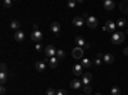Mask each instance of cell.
Listing matches in <instances>:
<instances>
[{
	"mask_svg": "<svg viewBox=\"0 0 128 95\" xmlns=\"http://www.w3.org/2000/svg\"><path fill=\"white\" fill-rule=\"evenodd\" d=\"M126 39V35L122 32V31H115V32L112 35V43L114 45H118V44H122Z\"/></svg>",
	"mask_w": 128,
	"mask_h": 95,
	"instance_id": "obj_1",
	"label": "cell"
},
{
	"mask_svg": "<svg viewBox=\"0 0 128 95\" xmlns=\"http://www.w3.org/2000/svg\"><path fill=\"white\" fill-rule=\"evenodd\" d=\"M83 54H84V49L83 48H74L72 50V57L74 59H83Z\"/></svg>",
	"mask_w": 128,
	"mask_h": 95,
	"instance_id": "obj_2",
	"label": "cell"
},
{
	"mask_svg": "<svg viewBox=\"0 0 128 95\" xmlns=\"http://www.w3.org/2000/svg\"><path fill=\"white\" fill-rule=\"evenodd\" d=\"M115 27H116V23H114L113 21H106L105 25H104V27H102V30L114 34V32H115Z\"/></svg>",
	"mask_w": 128,
	"mask_h": 95,
	"instance_id": "obj_3",
	"label": "cell"
},
{
	"mask_svg": "<svg viewBox=\"0 0 128 95\" xmlns=\"http://www.w3.org/2000/svg\"><path fill=\"white\" fill-rule=\"evenodd\" d=\"M74 43L77 44L78 48H83V49H88L90 48V44H87L86 41H84V39L81 37V36H77L76 39H74Z\"/></svg>",
	"mask_w": 128,
	"mask_h": 95,
	"instance_id": "obj_4",
	"label": "cell"
},
{
	"mask_svg": "<svg viewBox=\"0 0 128 95\" xmlns=\"http://www.w3.org/2000/svg\"><path fill=\"white\" fill-rule=\"evenodd\" d=\"M45 55L48 58H52V57H56V49L55 46H52V45H48L45 48Z\"/></svg>",
	"mask_w": 128,
	"mask_h": 95,
	"instance_id": "obj_5",
	"label": "cell"
},
{
	"mask_svg": "<svg viewBox=\"0 0 128 95\" xmlns=\"http://www.w3.org/2000/svg\"><path fill=\"white\" fill-rule=\"evenodd\" d=\"M31 40L35 41L36 44H40V41L42 40V32H41V31H32Z\"/></svg>",
	"mask_w": 128,
	"mask_h": 95,
	"instance_id": "obj_6",
	"label": "cell"
},
{
	"mask_svg": "<svg viewBox=\"0 0 128 95\" xmlns=\"http://www.w3.org/2000/svg\"><path fill=\"white\" fill-rule=\"evenodd\" d=\"M98 18L96 17H94V16H90L87 19H86V25L90 27V28H96L98 27Z\"/></svg>",
	"mask_w": 128,
	"mask_h": 95,
	"instance_id": "obj_7",
	"label": "cell"
},
{
	"mask_svg": "<svg viewBox=\"0 0 128 95\" xmlns=\"http://www.w3.org/2000/svg\"><path fill=\"white\" fill-rule=\"evenodd\" d=\"M72 23H73V26H76V27H82L84 23H86V21L83 19V17H74L73 21H72Z\"/></svg>",
	"mask_w": 128,
	"mask_h": 95,
	"instance_id": "obj_8",
	"label": "cell"
},
{
	"mask_svg": "<svg viewBox=\"0 0 128 95\" xmlns=\"http://www.w3.org/2000/svg\"><path fill=\"white\" fill-rule=\"evenodd\" d=\"M70 87L73 90H80L82 87V81H80L78 78H74L70 81Z\"/></svg>",
	"mask_w": 128,
	"mask_h": 95,
	"instance_id": "obj_9",
	"label": "cell"
},
{
	"mask_svg": "<svg viewBox=\"0 0 128 95\" xmlns=\"http://www.w3.org/2000/svg\"><path fill=\"white\" fill-rule=\"evenodd\" d=\"M92 80V75L90 72H84L83 76H82V83H84V85H90V82Z\"/></svg>",
	"mask_w": 128,
	"mask_h": 95,
	"instance_id": "obj_10",
	"label": "cell"
},
{
	"mask_svg": "<svg viewBox=\"0 0 128 95\" xmlns=\"http://www.w3.org/2000/svg\"><path fill=\"white\" fill-rule=\"evenodd\" d=\"M24 39H26V35H24L23 31H17V32L14 34V40L18 41V43H22V41H24Z\"/></svg>",
	"mask_w": 128,
	"mask_h": 95,
	"instance_id": "obj_11",
	"label": "cell"
},
{
	"mask_svg": "<svg viewBox=\"0 0 128 95\" xmlns=\"http://www.w3.org/2000/svg\"><path fill=\"white\" fill-rule=\"evenodd\" d=\"M102 5H104V9H105V10H109V12L115 8V4H114L113 0H105Z\"/></svg>",
	"mask_w": 128,
	"mask_h": 95,
	"instance_id": "obj_12",
	"label": "cell"
},
{
	"mask_svg": "<svg viewBox=\"0 0 128 95\" xmlns=\"http://www.w3.org/2000/svg\"><path fill=\"white\" fill-rule=\"evenodd\" d=\"M102 62H105L106 64H112V63L114 62V55L110 54V53H106V54H104V57H102Z\"/></svg>",
	"mask_w": 128,
	"mask_h": 95,
	"instance_id": "obj_13",
	"label": "cell"
},
{
	"mask_svg": "<svg viewBox=\"0 0 128 95\" xmlns=\"http://www.w3.org/2000/svg\"><path fill=\"white\" fill-rule=\"evenodd\" d=\"M73 73L74 76H81L83 75V67L81 64H74L73 66Z\"/></svg>",
	"mask_w": 128,
	"mask_h": 95,
	"instance_id": "obj_14",
	"label": "cell"
},
{
	"mask_svg": "<svg viewBox=\"0 0 128 95\" xmlns=\"http://www.w3.org/2000/svg\"><path fill=\"white\" fill-rule=\"evenodd\" d=\"M35 68L38 71V72H44L46 69V63L44 60H40V62H36V64H35Z\"/></svg>",
	"mask_w": 128,
	"mask_h": 95,
	"instance_id": "obj_15",
	"label": "cell"
},
{
	"mask_svg": "<svg viewBox=\"0 0 128 95\" xmlns=\"http://www.w3.org/2000/svg\"><path fill=\"white\" fill-rule=\"evenodd\" d=\"M58 64H59V59L56 57H52V58L49 59V67L50 68H56Z\"/></svg>",
	"mask_w": 128,
	"mask_h": 95,
	"instance_id": "obj_16",
	"label": "cell"
},
{
	"mask_svg": "<svg viewBox=\"0 0 128 95\" xmlns=\"http://www.w3.org/2000/svg\"><path fill=\"white\" fill-rule=\"evenodd\" d=\"M10 28L14 30L16 32H17V31H19V28H20V23H19V21H17V19L10 21Z\"/></svg>",
	"mask_w": 128,
	"mask_h": 95,
	"instance_id": "obj_17",
	"label": "cell"
},
{
	"mask_svg": "<svg viewBox=\"0 0 128 95\" xmlns=\"http://www.w3.org/2000/svg\"><path fill=\"white\" fill-rule=\"evenodd\" d=\"M50 28H51V31H52L55 35H58L59 31H60V25H59V22H52L51 26H50Z\"/></svg>",
	"mask_w": 128,
	"mask_h": 95,
	"instance_id": "obj_18",
	"label": "cell"
},
{
	"mask_svg": "<svg viewBox=\"0 0 128 95\" xmlns=\"http://www.w3.org/2000/svg\"><path fill=\"white\" fill-rule=\"evenodd\" d=\"M81 66H82L83 68H90V67L92 66V62H91L90 59H87V58H83V59L81 60Z\"/></svg>",
	"mask_w": 128,
	"mask_h": 95,
	"instance_id": "obj_19",
	"label": "cell"
},
{
	"mask_svg": "<svg viewBox=\"0 0 128 95\" xmlns=\"http://www.w3.org/2000/svg\"><path fill=\"white\" fill-rule=\"evenodd\" d=\"M119 8H120V10L123 13H127L128 14V0H124V2H122L120 4H119Z\"/></svg>",
	"mask_w": 128,
	"mask_h": 95,
	"instance_id": "obj_20",
	"label": "cell"
},
{
	"mask_svg": "<svg viewBox=\"0 0 128 95\" xmlns=\"http://www.w3.org/2000/svg\"><path fill=\"white\" fill-rule=\"evenodd\" d=\"M116 26H118L119 28L126 27V26H127V19H124V18H119V19H118V22H116Z\"/></svg>",
	"mask_w": 128,
	"mask_h": 95,
	"instance_id": "obj_21",
	"label": "cell"
},
{
	"mask_svg": "<svg viewBox=\"0 0 128 95\" xmlns=\"http://www.w3.org/2000/svg\"><path fill=\"white\" fill-rule=\"evenodd\" d=\"M56 58H58L59 60H60V59H64V58H66V51L62 50V49L56 50Z\"/></svg>",
	"mask_w": 128,
	"mask_h": 95,
	"instance_id": "obj_22",
	"label": "cell"
},
{
	"mask_svg": "<svg viewBox=\"0 0 128 95\" xmlns=\"http://www.w3.org/2000/svg\"><path fill=\"white\" fill-rule=\"evenodd\" d=\"M110 95H120V89L118 86H113L110 90Z\"/></svg>",
	"mask_w": 128,
	"mask_h": 95,
	"instance_id": "obj_23",
	"label": "cell"
},
{
	"mask_svg": "<svg viewBox=\"0 0 128 95\" xmlns=\"http://www.w3.org/2000/svg\"><path fill=\"white\" fill-rule=\"evenodd\" d=\"M12 5H13V2H12V0H4V2H3V7H4L5 9L12 8Z\"/></svg>",
	"mask_w": 128,
	"mask_h": 95,
	"instance_id": "obj_24",
	"label": "cell"
},
{
	"mask_svg": "<svg viewBox=\"0 0 128 95\" xmlns=\"http://www.w3.org/2000/svg\"><path fill=\"white\" fill-rule=\"evenodd\" d=\"M6 78H8L6 73H3V72H0V82H2V85H4V83L6 82Z\"/></svg>",
	"mask_w": 128,
	"mask_h": 95,
	"instance_id": "obj_25",
	"label": "cell"
},
{
	"mask_svg": "<svg viewBox=\"0 0 128 95\" xmlns=\"http://www.w3.org/2000/svg\"><path fill=\"white\" fill-rule=\"evenodd\" d=\"M83 92H84V94H91V92H92V87H91L90 85H84V86H83Z\"/></svg>",
	"mask_w": 128,
	"mask_h": 95,
	"instance_id": "obj_26",
	"label": "cell"
},
{
	"mask_svg": "<svg viewBox=\"0 0 128 95\" xmlns=\"http://www.w3.org/2000/svg\"><path fill=\"white\" fill-rule=\"evenodd\" d=\"M67 5H68V8L74 9V8H76V5H77V2H74V0H69V2L67 3Z\"/></svg>",
	"mask_w": 128,
	"mask_h": 95,
	"instance_id": "obj_27",
	"label": "cell"
},
{
	"mask_svg": "<svg viewBox=\"0 0 128 95\" xmlns=\"http://www.w3.org/2000/svg\"><path fill=\"white\" fill-rule=\"evenodd\" d=\"M0 69H2V72H3V73H6V72H8L6 64H5L4 62H2V64H0Z\"/></svg>",
	"mask_w": 128,
	"mask_h": 95,
	"instance_id": "obj_28",
	"label": "cell"
},
{
	"mask_svg": "<svg viewBox=\"0 0 128 95\" xmlns=\"http://www.w3.org/2000/svg\"><path fill=\"white\" fill-rule=\"evenodd\" d=\"M46 95H56V91H55L54 89L49 87V89L46 90Z\"/></svg>",
	"mask_w": 128,
	"mask_h": 95,
	"instance_id": "obj_29",
	"label": "cell"
},
{
	"mask_svg": "<svg viewBox=\"0 0 128 95\" xmlns=\"http://www.w3.org/2000/svg\"><path fill=\"white\" fill-rule=\"evenodd\" d=\"M101 63H102V60H101L100 58H96V59L94 60V64H95V66H98V67L101 66Z\"/></svg>",
	"mask_w": 128,
	"mask_h": 95,
	"instance_id": "obj_30",
	"label": "cell"
},
{
	"mask_svg": "<svg viewBox=\"0 0 128 95\" xmlns=\"http://www.w3.org/2000/svg\"><path fill=\"white\" fill-rule=\"evenodd\" d=\"M56 95H68V92L64 90V89H60V90L56 91Z\"/></svg>",
	"mask_w": 128,
	"mask_h": 95,
	"instance_id": "obj_31",
	"label": "cell"
},
{
	"mask_svg": "<svg viewBox=\"0 0 128 95\" xmlns=\"http://www.w3.org/2000/svg\"><path fill=\"white\" fill-rule=\"evenodd\" d=\"M5 92H6V89H5L4 85H2V87H0V94H5Z\"/></svg>",
	"mask_w": 128,
	"mask_h": 95,
	"instance_id": "obj_32",
	"label": "cell"
},
{
	"mask_svg": "<svg viewBox=\"0 0 128 95\" xmlns=\"http://www.w3.org/2000/svg\"><path fill=\"white\" fill-rule=\"evenodd\" d=\"M35 48H36V50H37V51H42V46H41V44H36V46H35Z\"/></svg>",
	"mask_w": 128,
	"mask_h": 95,
	"instance_id": "obj_33",
	"label": "cell"
},
{
	"mask_svg": "<svg viewBox=\"0 0 128 95\" xmlns=\"http://www.w3.org/2000/svg\"><path fill=\"white\" fill-rule=\"evenodd\" d=\"M123 53H124V55H127V57H128V48H126V49L123 50Z\"/></svg>",
	"mask_w": 128,
	"mask_h": 95,
	"instance_id": "obj_34",
	"label": "cell"
},
{
	"mask_svg": "<svg viewBox=\"0 0 128 95\" xmlns=\"http://www.w3.org/2000/svg\"><path fill=\"white\" fill-rule=\"evenodd\" d=\"M102 57H104V54H102V53H99V54H98V58H100V59H101Z\"/></svg>",
	"mask_w": 128,
	"mask_h": 95,
	"instance_id": "obj_35",
	"label": "cell"
},
{
	"mask_svg": "<svg viewBox=\"0 0 128 95\" xmlns=\"http://www.w3.org/2000/svg\"><path fill=\"white\" fill-rule=\"evenodd\" d=\"M95 95H101V94H100V92H96V94H95Z\"/></svg>",
	"mask_w": 128,
	"mask_h": 95,
	"instance_id": "obj_36",
	"label": "cell"
},
{
	"mask_svg": "<svg viewBox=\"0 0 128 95\" xmlns=\"http://www.w3.org/2000/svg\"><path fill=\"white\" fill-rule=\"evenodd\" d=\"M127 26H128V21H127Z\"/></svg>",
	"mask_w": 128,
	"mask_h": 95,
	"instance_id": "obj_37",
	"label": "cell"
}]
</instances>
